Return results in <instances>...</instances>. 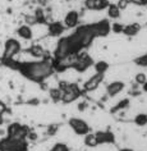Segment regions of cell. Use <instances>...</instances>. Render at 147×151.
I'll return each instance as SVG.
<instances>
[{
    "label": "cell",
    "instance_id": "obj_30",
    "mask_svg": "<svg viewBox=\"0 0 147 151\" xmlns=\"http://www.w3.org/2000/svg\"><path fill=\"white\" fill-rule=\"evenodd\" d=\"M3 64H4V59L0 58V65H3Z\"/></svg>",
    "mask_w": 147,
    "mask_h": 151
},
{
    "label": "cell",
    "instance_id": "obj_21",
    "mask_svg": "<svg viewBox=\"0 0 147 151\" xmlns=\"http://www.w3.org/2000/svg\"><path fill=\"white\" fill-rule=\"evenodd\" d=\"M95 1V9L93 10H103L109 6L108 0H93Z\"/></svg>",
    "mask_w": 147,
    "mask_h": 151
},
{
    "label": "cell",
    "instance_id": "obj_16",
    "mask_svg": "<svg viewBox=\"0 0 147 151\" xmlns=\"http://www.w3.org/2000/svg\"><path fill=\"white\" fill-rule=\"evenodd\" d=\"M29 54L32 56H36V58H42L44 54H45V50L42 46L40 45H33V46L29 49Z\"/></svg>",
    "mask_w": 147,
    "mask_h": 151
},
{
    "label": "cell",
    "instance_id": "obj_6",
    "mask_svg": "<svg viewBox=\"0 0 147 151\" xmlns=\"http://www.w3.org/2000/svg\"><path fill=\"white\" fill-rule=\"evenodd\" d=\"M69 54H73L72 52V45L69 42L68 39H63L60 40L58 45H56V49H55V58L56 60H60L63 58H65Z\"/></svg>",
    "mask_w": 147,
    "mask_h": 151
},
{
    "label": "cell",
    "instance_id": "obj_5",
    "mask_svg": "<svg viewBox=\"0 0 147 151\" xmlns=\"http://www.w3.org/2000/svg\"><path fill=\"white\" fill-rule=\"evenodd\" d=\"M80 88H78L77 85L74 83H69L68 87L63 91V97H62V101L64 104H70L73 103L74 100H77L80 97Z\"/></svg>",
    "mask_w": 147,
    "mask_h": 151
},
{
    "label": "cell",
    "instance_id": "obj_13",
    "mask_svg": "<svg viewBox=\"0 0 147 151\" xmlns=\"http://www.w3.org/2000/svg\"><path fill=\"white\" fill-rule=\"evenodd\" d=\"M49 32L51 33L52 36H59L60 33H63V24L59 23V22H52V23H50V26H49Z\"/></svg>",
    "mask_w": 147,
    "mask_h": 151
},
{
    "label": "cell",
    "instance_id": "obj_18",
    "mask_svg": "<svg viewBox=\"0 0 147 151\" xmlns=\"http://www.w3.org/2000/svg\"><path fill=\"white\" fill-rule=\"evenodd\" d=\"M108 14H109V17L110 18H119L120 17V9L118 8L116 5H110L108 8Z\"/></svg>",
    "mask_w": 147,
    "mask_h": 151
},
{
    "label": "cell",
    "instance_id": "obj_4",
    "mask_svg": "<svg viewBox=\"0 0 147 151\" xmlns=\"http://www.w3.org/2000/svg\"><path fill=\"white\" fill-rule=\"evenodd\" d=\"M19 50H21V45H19V42H18L17 40H13V39L8 40L6 41V44H5L4 54H3V59H4V62H9L13 56H16L18 52H19Z\"/></svg>",
    "mask_w": 147,
    "mask_h": 151
},
{
    "label": "cell",
    "instance_id": "obj_1",
    "mask_svg": "<svg viewBox=\"0 0 147 151\" xmlns=\"http://www.w3.org/2000/svg\"><path fill=\"white\" fill-rule=\"evenodd\" d=\"M21 72L26 77L32 81L41 82L52 73V64L50 62H35V63H24L18 65Z\"/></svg>",
    "mask_w": 147,
    "mask_h": 151
},
{
    "label": "cell",
    "instance_id": "obj_20",
    "mask_svg": "<svg viewBox=\"0 0 147 151\" xmlns=\"http://www.w3.org/2000/svg\"><path fill=\"white\" fill-rule=\"evenodd\" d=\"M134 123L139 127H143L147 124V114H137L134 118Z\"/></svg>",
    "mask_w": 147,
    "mask_h": 151
},
{
    "label": "cell",
    "instance_id": "obj_9",
    "mask_svg": "<svg viewBox=\"0 0 147 151\" xmlns=\"http://www.w3.org/2000/svg\"><path fill=\"white\" fill-rule=\"evenodd\" d=\"M96 137H97V142L99 145H109V143H114L115 141V137L111 132L109 131H100L96 133Z\"/></svg>",
    "mask_w": 147,
    "mask_h": 151
},
{
    "label": "cell",
    "instance_id": "obj_26",
    "mask_svg": "<svg viewBox=\"0 0 147 151\" xmlns=\"http://www.w3.org/2000/svg\"><path fill=\"white\" fill-rule=\"evenodd\" d=\"M128 1V4L129 3H132V4H136V5H142L143 3H142V0H127Z\"/></svg>",
    "mask_w": 147,
    "mask_h": 151
},
{
    "label": "cell",
    "instance_id": "obj_12",
    "mask_svg": "<svg viewBox=\"0 0 147 151\" xmlns=\"http://www.w3.org/2000/svg\"><path fill=\"white\" fill-rule=\"evenodd\" d=\"M83 143H85V146L91 147V149H95V147H97V146H99V142H97L96 133H87V134H85Z\"/></svg>",
    "mask_w": 147,
    "mask_h": 151
},
{
    "label": "cell",
    "instance_id": "obj_25",
    "mask_svg": "<svg viewBox=\"0 0 147 151\" xmlns=\"http://www.w3.org/2000/svg\"><path fill=\"white\" fill-rule=\"evenodd\" d=\"M136 62H137L138 64H141V65H147V54H146V55H143L142 58L137 59Z\"/></svg>",
    "mask_w": 147,
    "mask_h": 151
},
{
    "label": "cell",
    "instance_id": "obj_29",
    "mask_svg": "<svg viewBox=\"0 0 147 151\" xmlns=\"http://www.w3.org/2000/svg\"><path fill=\"white\" fill-rule=\"evenodd\" d=\"M142 86H143V91L147 92V81H146V82H145V83H143Z\"/></svg>",
    "mask_w": 147,
    "mask_h": 151
},
{
    "label": "cell",
    "instance_id": "obj_28",
    "mask_svg": "<svg viewBox=\"0 0 147 151\" xmlns=\"http://www.w3.org/2000/svg\"><path fill=\"white\" fill-rule=\"evenodd\" d=\"M123 28H124V27H123L122 24H115V26H114V31H115V32H120V31H123Z\"/></svg>",
    "mask_w": 147,
    "mask_h": 151
},
{
    "label": "cell",
    "instance_id": "obj_22",
    "mask_svg": "<svg viewBox=\"0 0 147 151\" xmlns=\"http://www.w3.org/2000/svg\"><path fill=\"white\" fill-rule=\"evenodd\" d=\"M108 64L105 63V62H100V63H97L96 64V70H97V73H101V74H104V72L108 69Z\"/></svg>",
    "mask_w": 147,
    "mask_h": 151
},
{
    "label": "cell",
    "instance_id": "obj_14",
    "mask_svg": "<svg viewBox=\"0 0 147 151\" xmlns=\"http://www.w3.org/2000/svg\"><path fill=\"white\" fill-rule=\"evenodd\" d=\"M18 35H19L22 39H24V40H29V39H32L33 32H32V29L29 28L28 26H21V27L18 28Z\"/></svg>",
    "mask_w": 147,
    "mask_h": 151
},
{
    "label": "cell",
    "instance_id": "obj_8",
    "mask_svg": "<svg viewBox=\"0 0 147 151\" xmlns=\"http://www.w3.org/2000/svg\"><path fill=\"white\" fill-rule=\"evenodd\" d=\"M90 28H91V31L95 36H105L110 31V24L108 22L103 21L99 22V23H95L93 26H90Z\"/></svg>",
    "mask_w": 147,
    "mask_h": 151
},
{
    "label": "cell",
    "instance_id": "obj_27",
    "mask_svg": "<svg viewBox=\"0 0 147 151\" xmlns=\"http://www.w3.org/2000/svg\"><path fill=\"white\" fill-rule=\"evenodd\" d=\"M6 110V106L4 103H0V116H1L3 114H4V111Z\"/></svg>",
    "mask_w": 147,
    "mask_h": 151
},
{
    "label": "cell",
    "instance_id": "obj_7",
    "mask_svg": "<svg viewBox=\"0 0 147 151\" xmlns=\"http://www.w3.org/2000/svg\"><path fill=\"white\" fill-rule=\"evenodd\" d=\"M103 80H104V74L95 73L85 82V90L86 91H95L96 88H99V86L101 85Z\"/></svg>",
    "mask_w": 147,
    "mask_h": 151
},
{
    "label": "cell",
    "instance_id": "obj_23",
    "mask_svg": "<svg viewBox=\"0 0 147 151\" xmlns=\"http://www.w3.org/2000/svg\"><path fill=\"white\" fill-rule=\"evenodd\" d=\"M146 74L145 73H137L136 74V82H137V85H143L146 82Z\"/></svg>",
    "mask_w": 147,
    "mask_h": 151
},
{
    "label": "cell",
    "instance_id": "obj_31",
    "mask_svg": "<svg viewBox=\"0 0 147 151\" xmlns=\"http://www.w3.org/2000/svg\"><path fill=\"white\" fill-rule=\"evenodd\" d=\"M120 151H133V150H131V149H122Z\"/></svg>",
    "mask_w": 147,
    "mask_h": 151
},
{
    "label": "cell",
    "instance_id": "obj_17",
    "mask_svg": "<svg viewBox=\"0 0 147 151\" xmlns=\"http://www.w3.org/2000/svg\"><path fill=\"white\" fill-rule=\"evenodd\" d=\"M50 97L54 103H58V101H62V97H63V91L59 90L58 87L56 88H51L50 90Z\"/></svg>",
    "mask_w": 147,
    "mask_h": 151
},
{
    "label": "cell",
    "instance_id": "obj_24",
    "mask_svg": "<svg viewBox=\"0 0 147 151\" xmlns=\"http://www.w3.org/2000/svg\"><path fill=\"white\" fill-rule=\"evenodd\" d=\"M116 6H118L120 10H122V9H127L128 8V1H127V0H119L118 5H116Z\"/></svg>",
    "mask_w": 147,
    "mask_h": 151
},
{
    "label": "cell",
    "instance_id": "obj_11",
    "mask_svg": "<svg viewBox=\"0 0 147 151\" xmlns=\"http://www.w3.org/2000/svg\"><path fill=\"white\" fill-rule=\"evenodd\" d=\"M64 23L67 27H74L78 23V13L72 10V12L67 13V16L64 17Z\"/></svg>",
    "mask_w": 147,
    "mask_h": 151
},
{
    "label": "cell",
    "instance_id": "obj_2",
    "mask_svg": "<svg viewBox=\"0 0 147 151\" xmlns=\"http://www.w3.org/2000/svg\"><path fill=\"white\" fill-rule=\"evenodd\" d=\"M0 151H27V143L24 139L6 137L0 141Z\"/></svg>",
    "mask_w": 147,
    "mask_h": 151
},
{
    "label": "cell",
    "instance_id": "obj_19",
    "mask_svg": "<svg viewBox=\"0 0 147 151\" xmlns=\"http://www.w3.org/2000/svg\"><path fill=\"white\" fill-rule=\"evenodd\" d=\"M47 151H70V147L68 146L67 143H64V142H58Z\"/></svg>",
    "mask_w": 147,
    "mask_h": 151
},
{
    "label": "cell",
    "instance_id": "obj_10",
    "mask_svg": "<svg viewBox=\"0 0 147 151\" xmlns=\"http://www.w3.org/2000/svg\"><path fill=\"white\" fill-rule=\"evenodd\" d=\"M123 88H124V83L122 81H114V82H111V83L108 85L106 95L110 96V97H114V96L118 95L119 92H122Z\"/></svg>",
    "mask_w": 147,
    "mask_h": 151
},
{
    "label": "cell",
    "instance_id": "obj_3",
    "mask_svg": "<svg viewBox=\"0 0 147 151\" xmlns=\"http://www.w3.org/2000/svg\"><path fill=\"white\" fill-rule=\"evenodd\" d=\"M69 127L77 136H85L90 133V126L83 119H80V118L69 119Z\"/></svg>",
    "mask_w": 147,
    "mask_h": 151
},
{
    "label": "cell",
    "instance_id": "obj_15",
    "mask_svg": "<svg viewBox=\"0 0 147 151\" xmlns=\"http://www.w3.org/2000/svg\"><path fill=\"white\" fill-rule=\"evenodd\" d=\"M123 31L128 36H134V35H137L139 31V26L137 23H131V24L125 26V27L123 28Z\"/></svg>",
    "mask_w": 147,
    "mask_h": 151
}]
</instances>
